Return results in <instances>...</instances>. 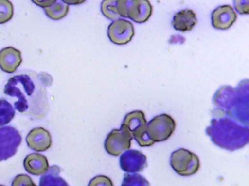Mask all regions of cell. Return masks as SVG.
Segmentation results:
<instances>
[{"label":"cell","instance_id":"cell-1","mask_svg":"<svg viewBox=\"0 0 249 186\" xmlns=\"http://www.w3.org/2000/svg\"><path fill=\"white\" fill-rule=\"evenodd\" d=\"M5 93L11 97H17L18 101L14 103L16 108L20 113L39 116L36 109V103L45 108L47 105V97L45 89L35 84L31 77L27 74L16 75L8 80L5 87Z\"/></svg>","mask_w":249,"mask_h":186},{"label":"cell","instance_id":"cell-2","mask_svg":"<svg viewBox=\"0 0 249 186\" xmlns=\"http://www.w3.org/2000/svg\"><path fill=\"white\" fill-rule=\"evenodd\" d=\"M170 165L180 176L194 175L200 168V161L196 154L185 148L173 151L170 157Z\"/></svg>","mask_w":249,"mask_h":186},{"label":"cell","instance_id":"cell-3","mask_svg":"<svg viewBox=\"0 0 249 186\" xmlns=\"http://www.w3.org/2000/svg\"><path fill=\"white\" fill-rule=\"evenodd\" d=\"M175 119L167 113L153 118L147 124V135L154 142H164L168 140L176 130Z\"/></svg>","mask_w":249,"mask_h":186},{"label":"cell","instance_id":"cell-4","mask_svg":"<svg viewBox=\"0 0 249 186\" xmlns=\"http://www.w3.org/2000/svg\"><path fill=\"white\" fill-rule=\"evenodd\" d=\"M132 139V134L127 128L122 125L120 129H113L107 135L105 141V148L110 155L119 156L131 148Z\"/></svg>","mask_w":249,"mask_h":186},{"label":"cell","instance_id":"cell-5","mask_svg":"<svg viewBox=\"0 0 249 186\" xmlns=\"http://www.w3.org/2000/svg\"><path fill=\"white\" fill-rule=\"evenodd\" d=\"M21 142L18 131L11 126L0 128V161L13 156Z\"/></svg>","mask_w":249,"mask_h":186},{"label":"cell","instance_id":"cell-6","mask_svg":"<svg viewBox=\"0 0 249 186\" xmlns=\"http://www.w3.org/2000/svg\"><path fill=\"white\" fill-rule=\"evenodd\" d=\"M107 36L116 45H126L131 42L135 36L133 24L124 19L114 20L109 25Z\"/></svg>","mask_w":249,"mask_h":186},{"label":"cell","instance_id":"cell-7","mask_svg":"<svg viewBox=\"0 0 249 186\" xmlns=\"http://www.w3.org/2000/svg\"><path fill=\"white\" fill-rule=\"evenodd\" d=\"M152 12V5L148 0H126V17L136 23L146 22Z\"/></svg>","mask_w":249,"mask_h":186},{"label":"cell","instance_id":"cell-8","mask_svg":"<svg viewBox=\"0 0 249 186\" xmlns=\"http://www.w3.org/2000/svg\"><path fill=\"white\" fill-rule=\"evenodd\" d=\"M120 167L127 173L141 172L147 167L146 156L137 150H128L121 156Z\"/></svg>","mask_w":249,"mask_h":186},{"label":"cell","instance_id":"cell-9","mask_svg":"<svg viewBox=\"0 0 249 186\" xmlns=\"http://www.w3.org/2000/svg\"><path fill=\"white\" fill-rule=\"evenodd\" d=\"M237 16L234 9L229 4L219 6L211 13L212 26L218 30L230 29L237 20Z\"/></svg>","mask_w":249,"mask_h":186},{"label":"cell","instance_id":"cell-10","mask_svg":"<svg viewBox=\"0 0 249 186\" xmlns=\"http://www.w3.org/2000/svg\"><path fill=\"white\" fill-rule=\"evenodd\" d=\"M26 140L28 146L37 152L47 151L52 145V135L50 132L43 127L34 128L32 129L27 135Z\"/></svg>","mask_w":249,"mask_h":186},{"label":"cell","instance_id":"cell-11","mask_svg":"<svg viewBox=\"0 0 249 186\" xmlns=\"http://www.w3.org/2000/svg\"><path fill=\"white\" fill-rule=\"evenodd\" d=\"M22 62L21 51L13 46H8L0 50V68L8 74L17 71Z\"/></svg>","mask_w":249,"mask_h":186},{"label":"cell","instance_id":"cell-12","mask_svg":"<svg viewBox=\"0 0 249 186\" xmlns=\"http://www.w3.org/2000/svg\"><path fill=\"white\" fill-rule=\"evenodd\" d=\"M197 23L196 15L193 10L186 8L175 13L172 25L176 31H190Z\"/></svg>","mask_w":249,"mask_h":186},{"label":"cell","instance_id":"cell-13","mask_svg":"<svg viewBox=\"0 0 249 186\" xmlns=\"http://www.w3.org/2000/svg\"><path fill=\"white\" fill-rule=\"evenodd\" d=\"M24 166L27 172L33 175L45 174L49 169V161L44 155L33 153L27 155Z\"/></svg>","mask_w":249,"mask_h":186},{"label":"cell","instance_id":"cell-14","mask_svg":"<svg viewBox=\"0 0 249 186\" xmlns=\"http://www.w3.org/2000/svg\"><path fill=\"white\" fill-rule=\"evenodd\" d=\"M147 124H148V122L145 118V113L142 110H135V111L127 113L125 116L122 125L126 126L131 133L132 131L135 130L140 126Z\"/></svg>","mask_w":249,"mask_h":186},{"label":"cell","instance_id":"cell-15","mask_svg":"<svg viewBox=\"0 0 249 186\" xmlns=\"http://www.w3.org/2000/svg\"><path fill=\"white\" fill-rule=\"evenodd\" d=\"M45 13L49 18L58 20L63 18L68 15L69 5L62 0H56L50 7L45 8Z\"/></svg>","mask_w":249,"mask_h":186},{"label":"cell","instance_id":"cell-16","mask_svg":"<svg viewBox=\"0 0 249 186\" xmlns=\"http://www.w3.org/2000/svg\"><path fill=\"white\" fill-rule=\"evenodd\" d=\"M15 116V109L5 99H0V126L11 122Z\"/></svg>","mask_w":249,"mask_h":186},{"label":"cell","instance_id":"cell-17","mask_svg":"<svg viewBox=\"0 0 249 186\" xmlns=\"http://www.w3.org/2000/svg\"><path fill=\"white\" fill-rule=\"evenodd\" d=\"M53 168V174H52V171L46 174V175L43 176L40 179V186H69L68 183L62 178L59 177L56 173V170L58 169L57 166H53L52 167Z\"/></svg>","mask_w":249,"mask_h":186},{"label":"cell","instance_id":"cell-18","mask_svg":"<svg viewBox=\"0 0 249 186\" xmlns=\"http://www.w3.org/2000/svg\"><path fill=\"white\" fill-rule=\"evenodd\" d=\"M103 14L109 20H116L120 18L118 13L116 0H105L101 4Z\"/></svg>","mask_w":249,"mask_h":186},{"label":"cell","instance_id":"cell-19","mask_svg":"<svg viewBox=\"0 0 249 186\" xmlns=\"http://www.w3.org/2000/svg\"><path fill=\"white\" fill-rule=\"evenodd\" d=\"M121 186H150L149 182L139 174H126Z\"/></svg>","mask_w":249,"mask_h":186},{"label":"cell","instance_id":"cell-20","mask_svg":"<svg viewBox=\"0 0 249 186\" xmlns=\"http://www.w3.org/2000/svg\"><path fill=\"white\" fill-rule=\"evenodd\" d=\"M14 5L9 0H0V24H4L12 19Z\"/></svg>","mask_w":249,"mask_h":186},{"label":"cell","instance_id":"cell-21","mask_svg":"<svg viewBox=\"0 0 249 186\" xmlns=\"http://www.w3.org/2000/svg\"><path fill=\"white\" fill-rule=\"evenodd\" d=\"M12 186H37L30 176L18 174L12 182Z\"/></svg>","mask_w":249,"mask_h":186},{"label":"cell","instance_id":"cell-22","mask_svg":"<svg viewBox=\"0 0 249 186\" xmlns=\"http://www.w3.org/2000/svg\"><path fill=\"white\" fill-rule=\"evenodd\" d=\"M88 186H114L111 179L107 176L98 175L91 179Z\"/></svg>","mask_w":249,"mask_h":186},{"label":"cell","instance_id":"cell-23","mask_svg":"<svg viewBox=\"0 0 249 186\" xmlns=\"http://www.w3.org/2000/svg\"><path fill=\"white\" fill-rule=\"evenodd\" d=\"M234 7L236 10H238V13L240 14H248L249 13V4L246 5H241L240 4V1H234Z\"/></svg>","mask_w":249,"mask_h":186},{"label":"cell","instance_id":"cell-24","mask_svg":"<svg viewBox=\"0 0 249 186\" xmlns=\"http://www.w3.org/2000/svg\"><path fill=\"white\" fill-rule=\"evenodd\" d=\"M55 1L56 0H45V1H33V2L45 9L52 6Z\"/></svg>","mask_w":249,"mask_h":186},{"label":"cell","instance_id":"cell-25","mask_svg":"<svg viewBox=\"0 0 249 186\" xmlns=\"http://www.w3.org/2000/svg\"><path fill=\"white\" fill-rule=\"evenodd\" d=\"M62 1H64V2L66 3V4H68V5L69 4H81V3L84 2V1H76V0H62Z\"/></svg>","mask_w":249,"mask_h":186},{"label":"cell","instance_id":"cell-26","mask_svg":"<svg viewBox=\"0 0 249 186\" xmlns=\"http://www.w3.org/2000/svg\"><path fill=\"white\" fill-rule=\"evenodd\" d=\"M0 186H3V185H0Z\"/></svg>","mask_w":249,"mask_h":186}]
</instances>
